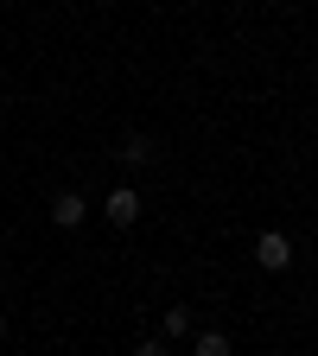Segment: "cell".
<instances>
[{
  "label": "cell",
  "mask_w": 318,
  "mask_h": 356,
  "mask_svg": "<svg viewBox=\"0 0 318 356\" xmlns=\"http://www.w3.org/2000/svg\"><path fill=\"white\" fill-rule=\"evenodd\" d=\"M255 267H261V274H287V267H293V236H280V229L255 236Z\"/></svg>",
  "instance_id": "6da1fadb"
},
{
  "label": "cell",
  "mask_w": 318,
  "mask_h": 356,
  "mask_svg": "<svg viewBox=\"0 0 318 356\" xmlns=\"http://www.w3.org/2000/svg\"><path fill=\"white\" fill-rule=\"evenodd\" d=\"M102 216L115 222V229H134V222H141V191H134V185H115L102 197Z\"/></svg>",
  "instance_id": "7a4b0ae2"
},
{
  "label": "cell",
  "mask_w": 318,
  "mask_h": 356,
  "mask_svg": "<svg viewBox=\"0 0 318 356\" xmlns=\"http://www.w3.org/2000/svg\"><path fill=\"white\" fill-rule=\"evenodd\" d=\"M89 216V204H83V191H58L51 197V222H58V229H77V222Z\"/></svg>",
  "instance_id": "3957f363"
},
{
  "label": "cell",
  "mask_w": 318,
  "mask_h": 356,
  "mask_svg": "<svg viewBox=\"0 0 318 356\" xmlns=\"http://www.w3.org/2000/svg\"><path fill=\"white\" fill-rule=\"evenodd\" d=\"M159 331H166V337H191V305H166Z\"/></svg>",
  "instance_id": "277c9868"
},
{
  "label": "cell",
  "mask_w": 318,
  "mask_h": 356,
  "mask_svg": "<svg viewBox=\"0 0 318 356\" xmlns=\"http://www.w3.org/2000/svg\"><path fill=\"white\" fill-rule=\"evenodd\" d=\"M153 159V140H147V134H127V140H121V165H147Z\"/></svg>",
  "instance_id": "5b68a950"
},
{
  "label": "cell",
  "mask_w": 318,
  "mask_h": 356,
  "mask_svg": "<svg viewBox=\"0 0 318 356\" xmlns=\"http://www.w3.org/2000/svg\"><path fill=\"white\" fill-rule=\"evenodd\" d=\"M191 356H230V337H223V331H198Z\"/></svg>",
  "instance_id": "8992f818"
},
{
  "label": "cell",
  "mask_w": 318,
  "mask_h": 356,
  "mask_svg": "<svg viewBox=\"0 0 318 356\" xmlns=\"http://www.w3.org/2000/svg\"><path fill=\"white\" fill-rule=\"evenodd\" d=\"M134 356H172V350H166V337H141V350H134Z\"/></svg>",
  "instance_id": "52a82bcc"
},
{
  "label": "cell",
  "mask_w": 318,
  "mask_h": 356,
  "mask_svg": "<svg viewBox=\"0 0 318 356\" xmlns=\"http://www.w3.org/2000/svg\"><path fill=\"white\" fill-rule=\"evenodd\" d=\"M0 337H7V312H0Z\"/></svg>",
  "instance_id": "ba28073f"
}]
</instances>
